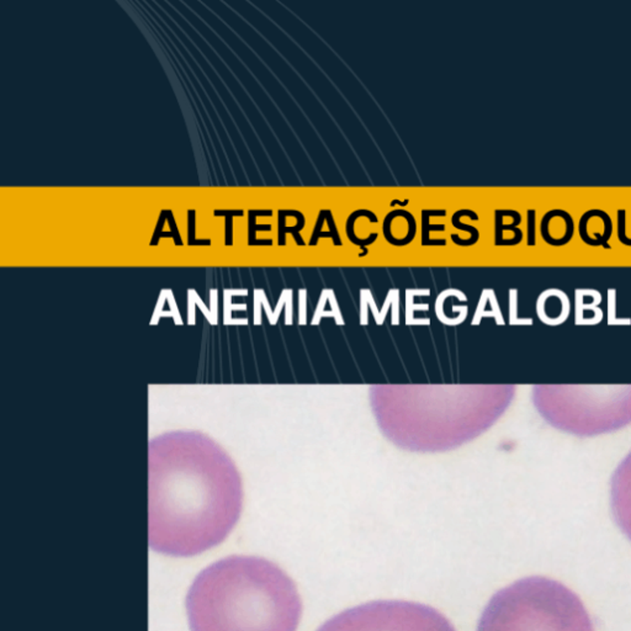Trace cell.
<instances>
[{
  "label": "cell",
  "instance_id": "277c9868",
  "mask_svg": "<svg viewBox=\"0 0 631 631\" xmlns=\"http://www.w3.org/2000/svg\"><path fill=\"white\" fill-rule=\"evenodd\" d=\"M478 631H594V626L577 594L555 579L534 576L494 594Z\"/></svg>",
  "mask_w": 631,
  "mask_h": 631
},
{
  "label": "cell",
  "instance_id": "5b68a950",
  "mask_svg": "<svg viewBox=\"0 0 631 631\" xmlns=\"http://www.w3.org/2000/svg\"><path fill=\"white\" fill-rule=\"evenodd\" d=\"M533 403L549 425L577 436L631 425V385H536Z\"/></svg>",
  "mask_w": 631,
  "mask_h": 631
},
{
  "label": "cell",
  "instance_id": "30bf717a",
  "mask_svg": "<svg viewBox=\"0 0 631 631\" xmlns=\"http://www.w3.org/2000/svg\"><path fill=\"white\" fill-rule=\"evenodd\" d=\"M453 225H454V226H455L457 229H464V231L470 232V234H471L472 237H475V238L478 239V236H480V234H478V229H475V227H472V226H466V225H462V223L460 222V220H459V218H457L455 215L453 216Z\"/></svg>",
  "mask_w": 631,
  "mask_h": 631
},
{
  "label": "cell",
  "instance_id": "3957f363",
  "mask_svg": "<svg viewBox=\"0 0 631 631\" xmlns=\"http://www.w3.org/2000/svg\"><path fill=\"white\" fill-rule=\"evenodd\" d=\"M190 631H296L303 602L291 578L263 557L205 568L186 597Z\"/></svg>",
  "mask_w": 631,
  "mask_h": 631
},
{
  "label": "cell",
  "instance_id": "7a4b0ae2",
  "mask_svg": "<svg viewBox=\"0 0 631 631\" xmlns=\"http://www.w3.org/2000/svg\"><path fill=\"white\" fill-rule=\"evenodd\" d=\"M515 385H375L370 406L382 434L418 453L457 449L487 432L513 402Z\"/></svg>",
  "mask_w": 631,
  "mask_h": 631
},
{
  "label": "cell",
  "instance_id": "52a82bcc",
  "mask_svg": "<svg viewBox=\"0 0 631 631\" xmlns=\"http://www.w3.org/2000/svg\"><path fill=\"white\" fill-rule=\"evenodd\" d=\"M610 505L616 524L631 541V451L611 476Z\"/></svg>",
  "mask_w": 631,
  "mask_h": 631
},
{
  "label": "cell",
  "instance_id": "6da1fadb",
  "mask_svg": "<svg viewBox=\"0 0 631 631\" xmlns=\"http://www.w3.org/2000/svg\"><path fill=\"white\" fill-rule=\"evenodd\" d=\"M243 504L237 467L199 433H169L149 444V545L194 556L222 542Z\"/></svg>",
  "mask_w": 631,
  "mask_h": 631
},
{
  "label": "cell",
  "instance_id": "8992f818",
  "mask_svg": "<svg viewBox=\"0 0 631 631\" xmlns=\"http://www.w3.org/2000/svg\"><path fill=\"white\" fill-rule=\"evenodd\" d=\"M317 631H457L429 605L406 600H377L344 610Z\"/></svg>",
  "mask_w": 631,
  "mask_h": 631
},
{
  "label": "cell",
  "instance_id": "9c48e42d",
  "mask_svg": "<svg viewBox=\"0 0 631 631\" xmlns=\"http://www.w3.org/2000/svg\"><path fill=\"white\" fill-rule=\"evenodd\" d=\"M319 237L332 238L335 244H342V241L338 237V231H337V227H335L333 215L329 210H324V211L319 213L310 244L317 243V239Z\"/></svg>",
  "mask_w": 631,
  "mask_h": 631
},
{
  "label": "cell",
  "instance_id": "ba28073f",
  "mask_svg": "<svg viewBox=\"0 0 631 631\" xmlns=\"http://www.w3.org/2000/svg\"><path fill=\"white\" fill-rule=\"evenodd\" d=\"M570 220H572L571 216L568 213L560 211V210H554L544 216L541 223L547 225V226H554V229H541V234L547 243L554 244V245L568 243L573 236V227L572 229H561V225H565Z\"/></svg>",
  "mask_w": 631,
  "mask_h": 631
},
{
  "label": "cell",
  "instance_id": "8fae6325",
  "mask_svg": "<svg viewBox=\"0 0 631 631\" xmlns=\"http://www.w3.org/2000/svg\"><path fill=\"white\" fill-rule=\"evenodd\" d=\"M528 225H529V238H533V241H534V236H535V229H534V226H535V211L534 210L528 211Z\"/></svg>",
  "mask_w": 631,
  "mask_h": 631
}]
</instances>
